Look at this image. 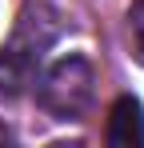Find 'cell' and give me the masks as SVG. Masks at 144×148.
Listing matches in <instances>:
<instances>
[{"mask_svg":"<svg viewBox=\"0 0 144 148\" xmlns=\"http://www.w3.org/2000/svg\"><path fill=\"white\" fill-rule=\"evenodd\" d=\"M104 136H108V144H144V108L136 96H120L112 104Z\"/></svg>","mask_w":144,"mask_h":148,"instance_id":"3","label":"cell"},{"mask_svg":"<svg viewBox=\"0 0 144 148\" xmlns=\"http://www.w3.org/2000/svg\"><path fill=\"white\" fill-rule=\"evenodd\" d=\"M96 96V68L88 56H60L36 76V104L52 120H84Z\"/></svg>","mask_w":144,"mask_h":148,"instance_id":"2","label":"cell"},{"mask_svg":"<svg viewBox=\"0 0 144 148\" xmlns=\"http://www.w3.org/2000/svg\"><path fill=\"white\" fill-rule=\"evenodd\" d=\"M128 40H132V56L144 64V0H132L128 8Z\"/></svg>","mask_w":144,"mask_h":148,"instance_id":"4","label":"cell"},{"mask_svg":"<svg viewBox=\"0 0 144 148\" xmlns=\"http://www.w3.org/2000/svg\"><path fill=\"white\" fill-rule=\"evenodd\" d=\"M52 36H56V28H52L48 16H40V12L36 16L24 12L20 16L12 36L0 44V104L16 100L20 92H28V84H36Z\"/></svg>","mask_w":144,"mask_h":148,"instance_id":"1","label":"cell"}]
</instances>
